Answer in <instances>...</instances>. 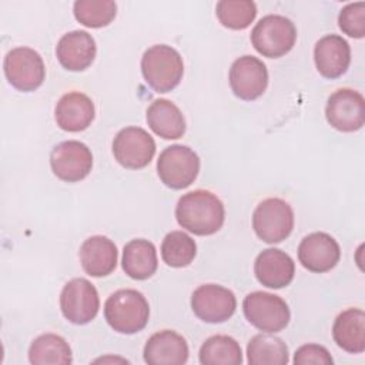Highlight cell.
Instances as JSON below:
<instances>
[{"label": "cell", "instance_id": "6da1fadb", "mask_svg": "<svg viewBox=\"0 0 365 365\" xmlns=\"http://www.w3.org/2000/svg\"><path fill=\"white\" fill-rule=\"evenodd\" d=\"M177 222L194 235H212L221 230L225 220L222 201L207 190L184 194L175 207Z\"/></svg>", "mask_w": 365, "mask_h": 365}, {"label": "cell", "instance_id": "7a4b0ae2", "mask_svg": "<svg viewBox=\"0 0 365 365\" xmlns=\"http://www.w3.org/2000/svg\"><path fill=\"white\" fill-rule=\"evenodd\" d=\"M104 318L115 332L125 335L140 332L150 318L148 301L137 289H118L106 299Z\"/></svg>", "mask_w": 365, "mask_h": 365}, {"label": "cell", "instance_id": "3957f363", "mask_svg": "<svg viewBox=\"0 0 365 365\" xmlns=\"http://www.w3.org/2000/svg\"><path fill=\"white\" fill-rule=\"evenodd\" d=\"M141 73L145 83L154 91L168 93L174 90L182 80V57L171 46H151L141 57Z\"/></svg>", "mask_w": 365, "mask_h": 365}, {"label": "cell", "instance_id": "277c9868", "mask_svg": "<svg viewBox=\"0 0 365 365\" xmlns=\"http://www.w3.org/2000/svg\"><path fill=\"white\" fill-rule=\"evenodd\" d=\"M295 40V24L279 14L264 16L251 31V43L254 48L268 58H278L289 53Z\"/></svg>", "mask_w": 365, "mask_h": 365}, {"label": "cell", "instance_id": "5b68a950", "mask_svg": "<svg viewBox=\"0 0 365 365\" xmlns=\"http://www.w3.org/2000/svg\"><path fill=\"white\" fill-rule=\"evenodd\" d=\"M242 311L252 327L268 334L282 331L291 319L288 304L281 297L264 291L250 292L242 301Z\"/></svg>", "mask_w": 365, "mask_h": 365}, {"label": "cell", "instance_id": "8992f818", "mask_svg": "<svg viewBox=\"0 0 365 365\" xmlns=\"http://www.w3.org/2000/svg\"><path fill=\"white\" fill-rule=\"evenodd\" d=\"M252 228L257 237L264 242L278 244L292 232L294 211L282 198H267L254 210Z\"/></svg>", "mask_w": 365, "mask_h": 365}, {"label": "cell", "instance_id": "52a82bcc", "mask_svg": "<svg viewBox=\"0 0 365 365\" xmlns=\"http://www.w3.org/2000/svg\"><path fill=\"white\" fill-rule=\"evenodd\" d=\"M200 171V158L197 153L181 144L164 148L157 160V174L164 185L173 190L190 187Z\"/></svg>", "mask_w": 365, "mask_h": 365}, {"label": "cell", "instance_id": "ba28073f", "mask_svg": "<svg viewBox=\"0 0 365 365\" xmlns=\"http://www.w3.org/2000/svg\"><path fill=\"white\" fill-rule=\"evenodd\" d=\"M60 309L64 318L74 325L91 322L100 309L96 287L86 278H73L61 289Z\"/></svg>", "mask_w": 365, "mask_h": 365}, {"label": "cell", "instance_id": "9c48e42d", "mask_svg": "<svg viewBox=\"0 0 365 365\" xmlns=\"http://www.w3.org/2000/svg\"><path fill=\"white\" fill-rule=\"evenodd\" d=\"M7 81L19 91H34L46 77L41 56L30 47L11 48L3 63Z\"/></svg>", "mask_w": 365, "mask_h": 365}, {"label": "cell", "instance_id": "30bf717a", "mask_svg": "<svg viewBox=\"0 0 365 365\" xmlns=\"http://www.w3.org/2000/svg\"><path fill=\"white\" fill-rule=\"evenodd\" d=\"M113 154L124 168L140 170L151 163L155 154V141L141 127H125L114 137Z\"/></svg>", "mask_w": 365, "mask_h": 365}, {"label": "cell", "instance_id": "8fae6325", "mask_svg": "<svg viewBox=\"0 0 365 365\" xmlns=\"http://www.w3.org/2000/svg\"><path fill=\"white\" fill-rule=\"evenodd\" d=\"M327 121L338 131L354 133L362 128L365 123L364 96L352 88H339L334 91L325 107Z\"/></svg>", "mask_w": 365, "mask_h": 365}, {"label": "cell", "instance_id": "7c38bea8", "mask_svg": "<svg viewBox=\"0 0 365 365\" xmlns=\"http://www.w3.org/2000/svg\"><path fill=\"white\" fill-rule=\"evenodd\" d=\"M50 167L54 175L61 181L77 182L90 174L93 168V154L81 141H63L51 150Z\"/></svg>", "mask_w": 365, "mask_h": 365}, {"label": "cell", "instance_id": "4fadbf2b", "mask_svg": "<svg viewBox=\"0 0 365 365\" xmlns=\"http://www.w3.org/2000/svg\"><path fill=\"white\" fill-rule=\"evenodd\" d=\"M191 308L204 322L221 324L228 321L237 308L234 292L217 284H204L194 289L191 295Z\"/></svg>", "mask_w": 365, "mask_h": 365}, {"label": "cell", "instance_id": "5bb4252c", "mask_svg": "<svg viewBox=\"0 0 365 365\" xmlns=\"http://www.w3.org/2000/svg\"><path fill=\"white\" fill-rule=\"evenodd\" d=\"M230 87L232 93L245 101L257 100L268 86L267 66L254 56L237 58L230 68Z\"/></svg>", "mask_w": 365, "mask_h": 365}, {"label": "cell", "instance_id": "9a60e30c", "mask_svg": "<svg viewBox=\"0 0 365 365\" xmlns=\"http://www.w3.org/2000/svg\"><path fill=\"white\" fill-rule=\"evenodd\" d=\"M339 258V244L327 232L308 234L298 245V259L311 272H328L338 264Z\"/></svg>", "mask_w": 365, "mask_h": 365}, {"label": "cell", "instance_id": "2e32d148", "mask_svg": "<svg viewBox=\"0 0 365 365\" xmlns=\"http://www.w3.org/2000/svg\"><path fill=\"white\" fill-rule=\"evenodd\" d=\"M188 344L182 335L171 329L153 334L143 351L148 365H182L188 359Z\"/></svg>", "mask_w": 365, "mask_h": 365}, {"label": "cell", "instance_id": "e0dca14e", "mask_svg": "<svg viewBox=\"0 0 365 365\" xmlns=\"http://www.w3.org/2000/svg\"><path fill=\"white\" fill-rule=\"evenodd\" d=\"M314 61L318 73L325 78H338L349 67L351 47L338 34L321 37L314 47Z\"/></svg>", "mask_w": 365, "mask_h": 365}, {"label": "cell", "instance_id": "ac0fdd59", "mask_svg": "<svg viewBox=\"0 0 365 365\" xmlns=\"http://www.w3.org/2000/svg\"><path fill=\"white\" fill-rule=\"evenodd\" d=\"M96 117L94 103L80 91H70L61 96L54 108L57 125L68 133H78L88 128Z\"/></svg>", "mask_w": 365, "mask_h": 365}, {"label": "cell", "instance_id": "d6986e66", "mask_svg": "<svg viewBox=\"0 0 365 365\" xmlns=\"http://www.w3.org/2000/svg\"><path fill=\"white\" fill-rule=\"evenodd\" d=\"M254 274L264 287L279 289L294 279L295 264L287 252L278 248H267L255 258Z\"/></svg>", "mask_w": 365, "mask_h": 365}, {"label": "cell", "instance_id": "ffe728a7", "mask_svg": "<svg viewBox=\"0 0 365 365\" xmlns=\"http://www.w3.org/2000/svg\"><path fill=\"white\" fill-rule=\"evenodd\" d=\"M97 46L91 34L84 30L66 33L57 43L56 56L60 64L70 71H83L96 58Z\"/></svg>", "mask_w": 365, "mask_h": 365}, {"label": "cell", "instance_id": "44dd1931", "mask_svg": "<svg viewBox=\"0 0 365 365\" xmlns=\"http://www.w3.org/2000/svg\"><path fill=\"white\" fill-rule=\"evenodd\" d=\"M118 251L115 244L104 235H93L80 247V262L90 277H107L117 267Z\"/></svg>", "mask_w": 365, "mask_h": 365}, {"label": "cell", "instance_id": "7402d4cb", "mask_svg": "<svg viewBox=\"0 0 365 365\" xmlns=\"http://www.w3.org/2000/svg\"><path fill=\"white\" fill-rule=\"evenodd\" d=\"M332 338L348 354L365 351V314L359 308L342 311L334 321Z\"/></svg>", "mask_w": 365, "mask_h": 365}, {"label": "cell", "instance_id": "603a6c76", "mask_svg": "<svg viewBox=\"0 0 365 365\" xmlns=\"http://www.w3.org/2000/svg\"><path fill=\"white\" fill-rule=\"evenodd\" d=\"M147 124L164 140H177L185 133V118L181 110L167 98H157L148 106Z\"/></svg>", "mask_w": 365, "mask_h": 365}, {"label": "cell", "instance_id": "cb8c5ba5", "mask_svg": "<svg viewBox=\"0 0 365 365\" xmlns=\"http://www.w3.org/2000/svg\"><path fill=\"white\" fill-rule=\"evenodd\" d=\"M121 265L124 272L133 279L143 281L150 278L158 267L154 244L143 238L131 240L124 245Z\"/></svg>", "mask_w": 365, "mask_h": 365}, {"label": "cell", "instance_id": "d4e9b609", "mask_svg": "<svg viewBox=\"0 0 365 365\" xmlns=\"http://www.w3.org/2000/svg\"><path fill=\"white\" fill-rule=\"evenodd\" d=\"M29 361L33 365H50L73 362L68 342L57 334H43L37 336L29 348Z\"/></svg>", "mask_w": 365, "mask_h": 365}, {"label": "cell", "instance_id": "484cf974", "mask_svg": "<svg viewBox=\"0 0 365 365\" xmlns=\"http://www.w3.org/2000/svg\"><path fill=\"white\" fill-rule=\"evenodd\" d=\"M247 361L250 365H287L289 354L287 344L274 335L258 334L247 345Z\"/></svg>", "mask_w": 365, "mask_h": 365}, {"label": "cell", "instance_id": "4316f807", "mask_svg": "<svg viewBox=\"0 0 365 365\" xmlns=\"http://www.w3.org/2000/svg\"><path fill=\"white\" fill-rule=\"evenodd\" d=\"M198 358L202 365H241L242 351L232 336L212 335L201 345Z\"/></svg>", "mask_w": 365, "mask_h": 365}, {"label": "cell", "instance_id": "83f0119b", "mask_svg": "<svg viewBox=\"0 0 365 365\" xmlns=\"http://www.w3.org/2000/svg\"><path fill=\"white\" fill-rule=\"evenodd\" d=\"M197 255L195 241L182 231L168 232L161 244L163 261L173 268L190 265Z\"/></svg>", "mask_w": 365, "mask_h": 365}, {"label": "cell", "instance_id": "f1b7e54d", "mask_svg": "<svg viewBox=\"0 0 365 365\" xmlns=\"http://www.w3.org/2000/svg\"><path fill=\"white\" fill-rule=\"evenodd\" d=\"M76 20L91 29H100L108 26L115 14L117 4L111 0H77L73 7Z\"/></svg>", "mask_w": 365, "mask_h": 365}, {"label": "cell", "instance_id": "f546056e", "mask_svg": "<svg viewBox=\"0 0 365 365\" xmlns=\"http://www.w3.org/2000/svg\"><path fill=\"white\" fill-rule=\"evenodd\" d=\"M220 23L231 30L247 29L257 16V6L251 0H221L215 6Z\"/></svg>", "mask_w": 365, "mask_h": 365}, {"label": "cell", "instance_id": "4dcf8cb0", "mask_svg": "<svg viewBox=\"0 0 365 365\" xmlns=\"http://www.w3.org/2000/svg\"><path fill=\"white\" fill-rule=\"evenodd\" d=\"M338 26L349 37L362 38L365 36V3H349L338 16Z\"/></svg>", "mask_w": 365, "mask_h": 365}, {"label": "cell", "instance_id": "1f68e13d", "mask_svg": "<svg viewBox=\"0 0 365 365\" xmlns=\"http://www.w3.org/2000/svg\"><path fill=\"white\" fill-rule=\"evenodd\" d=\"M292 362L295 365H332L334 359L325 346L318 344H307L295 351Z\"/></svg>", "mask_w": 365, "mask_h": 365}]
</instances>
